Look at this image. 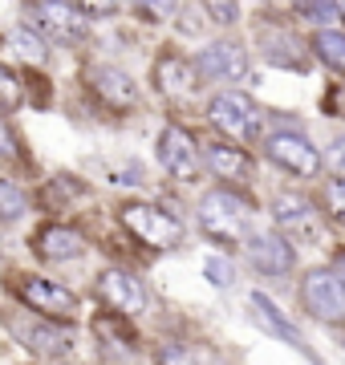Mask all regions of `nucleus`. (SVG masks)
Instances as JSON below:
<instances>
[{"mask_svg":"<svg viewBox=\"0 0 345 365\" xmlns=\"http://www.w3.org/2000/svg\"><path fill=\"white\" fill-rule=\"evenodd\" d=\"M195 215H200L203 232L212 235V240H224V244H236V240H244V235L252 232V207H248V199L240 195V191H227V187L207 191L200 199Z\"/></svg>","mask_w":345,"mask_h":365,"instance_id":"nucleus-1","label":"nucleus"},{"mask_svg":"<svg viewBox=\"0 0 345 365\" xmlns=\"http://www.w3.org/2000/svg\"><path fill=\"white\" fill-rule=\"evenodd\" d=\"M122 223H126V232L138 235L146 248H175L179 240H183V223L167 215L163 207L155 203H126L122 207Z\"/></svg>","mask_w":345,"mask_h":365,"instance_id":"nucleus-2","label":"nucleus"},{"mask_svg":"<svg viewBox=\"0 0 345 365\" xmlns=\"http://www.w3.org/2000/svg\"><path fill=\"white\" fill-rule=\"evenodd\" d=\"M301 300H305V309L317 321H345V288L337 284V276L325 272V268H313V272L301 280Z\"/></svg>","mask_w":345,"mask_h":365,"instance_id":"nucleus-3","label":"nucleus"},{"mask_svg":"<svg viewBox=\"0 0 345 365\" xmlns=\"http://www.w3.org/2000/svg\"><path fill=\"white\" fill-rule=\"evenodd\" d=\"M207 118H212V126L215 130H224L232 134V138H248V134L256 130V102L248 98V93H215L212 106H207Z\"/></svg>","mask_w":345,"mask_h":365,"instance_id":"nucleus-4","label":"nucleus"},{"mask_svg":"<svg viewBox=\"0 0 345 365\" xmlns=\"http://www.w3.org/2000/svg\"><path fill=\"white\" fill-rule=\"evenodd\" d=\"M159 163H163V170L179 182L200 179V146H195V138L187 130H179V126H167V130H163Z\"/></svg>","mask_w":345,"mask_h":365,"instance_id":"nucleus-5","label":"nucleus"},{"mask_svg":"<svg viewBox=\"0 0 345 365\" xmlns=\"http://www.w3.org/2000/svg\"><path fill=\"white\" fill-rule=\"evenodd\" d=\"M264 155L272 158L280 170L301 175V179H309V175H317L321 170L317 146L309 143V138H301V134H272V138L264 143Z\"/></svg>","mask_w":345,"mask_h":365,"instance_id":"nucleus-6","label":"nucleus"},{"mask_svg":"<svg viewBox=\"0 0 345 365\" xmlns=\"http://www.w3.org/2000/svg\"><path fill=\"white\" fill-rule=\"evenodd\" d=\"M195 73L207 81H240L248 78V53L240 49L236 41H212L195 57Z\"/></svg>","mask_w":345,"mask_h":365,"instance_id":"nucleus-7","label":"nucleus"},{"mask_svg":"<svg viewBox=\"0 0 345 365\" xmlns=\"http://www.w3.org/2000/svg\"><path fill=\"white\" fill-rule=\"evenodd\" d=\"M21 300L33 313H45V317H53V321H69V317L78 313L73 292L53 284V280H41V276H29L25 284H21Z\"/></svg>","mask_w":345,"mask_h":365,"instance_id":"nucleus-8","label":"nucleus"},{"mask_svg":"<svg viewBox=\"0 0 345 365\" xmlns=\"http://www.w3.org/2000/svg\"><path fill=\"white\" fill-rule=\"evenodd\" d=\"M98 297L126 317H138L146 309V288L138 284V276L122 272V268H110V272L98 276Z\"/></svg>","mask_w":345,"mask_h":365,"instance_id":"nucleus-9","label":"nucleus"},{"mask_svg":"<svg viewBox=\"0 0 345 365\" xmlns=\"http://www.w3.org/2000/svg\"><path fill=\"white\" fill-rule=\"evenodd\" d=\"M9 329H13V337L25 345V349H33L37 357H66L69 353V337L61 333V329L53 325H41V321H29V317H9Z\"/></svg>","mask_w":345,"mask_h":365,"instance_id":"nucleus-10","label":"nucleus"},{"mask_svg":"<svg viewBox=\"0 0 345 365\" xmlns=\"http://www.w3.org/2000/svg\"><path fill=\"white\" fill-rule=\"evenodd\" d=\"M33 16L41 21V29H45L49 37L66 41V45H73V41L86 37V16H81L78 4H61V0H41V4H33Z\"/></svg>","mask_w":345,"mask_h":365,"instance_id":"nucleus-11","label":"nucleus"},{"mask_svg":"<svg viewBox=\"0 0 345 365\" xmlns=\"http://www.w3.org/2000/svg\"><path fill=\"white\" fill-rule=\"evenodd\" d=\"M248 256H252L256 264V272H264V276H284L292 272V248H289V240L277 232H260L248 240Z\"/></svg>","mask_w":345,"mask_h":365,"instance_id":"nucleus-12","label":"nucleus"},{"mask_svg":"<svg viewBox=\"0 0 345 365\" xmlns=\"http://www.w3.org/2000/svg\"><path fill=\"white\" fill-rule=\"evenodd\" d=\"M272 215H277V223L284 227V232L301 235V240H317V211H313V203H309L305 195H297V191H284V195L272 203Z\"/></svg>","mask_w":345,"mask_h":365,"instance_id":"nucleus-13","label":"nucleus"},{"mask_svg":"<svg viewBox=\"0 0 345 365\" xmlns=\"http://www.w3.org/2000/svg\"><path fill=\"white\" fill-rule=\"evenodd\" d=\"M90 90L98 93L106 106H114V110H126V106H134V81L126 78L122 69H114V66L90 69Z\"/></svg>","mask_w":345,"mask_h":365,"instance_id":"nucleus-14","label":"nucleus"},{"mask_svg":"<svg viewBox=\"0 0 345 365\" xmlns=\"http://www.w3.org/2000/svg\"><path fill=\"white\" fill-rule=\"evenodd\" d=\"M155 86H159L163 98L187 102L195 93V69L187 66V61H179V57H163L159 66H155Z\"/></svg>","mask_w":345,"mask_h":365,"instance_id":"nucleus-15","label":"nucleus"},{"mask_svg":"<svg viewBox=\"0 0 345 365\" xmlns=\"http://www.w3.org/2000/svg\"><path fill=\"white\" fill-rule=\"evenodd\" d=\"M86 244H81V235L66 223H49V227H41L37 235V256L41 260H78Z\"/></svg>","mask_w":345,"mask_h":365,"instance_id":"nucleus-16","label":"nucleus"},{"mask_svg":"<svg viewBox=\"0 0 345 365\" xmlns=\"http://www.w3.org/2000/svg\"><path fill=\"white\" fill-rule=\"evenodd\" d=\"M248 304H252V313L260 317V329H268L272 337L289 341V345H297V349H301V353H305V357H309V345H305V341H301V333H297V329H292L289 321L280 317V309H277V304H272V300H268V297H260V292H252V300H248Z\"/></svg>","mask_w":345,"mask_h":365,"instance_id":"nucleus-17","label":"nucleus"},{"mask_svg":"<svg viewBox=\"0 0 345 365\" xmlns=\"http://www.w3.org/2000/svg\"><path fill=\"white\" fill-rule=\"evenodd\" d=\"M207 167L220 175V179L227 182H240L248 179V155L240 150V146H227V143H215L212 150H207Z\"/></svg>","mask_w":345,"mask_h":365,"instance_id":"nucleus-18","label":"nucleus"},{"mask_svg":"<svg viewBox=\"0 0 345 365\" xmlns=\"http://www.w3.org/2000/svg\"><path fill=\"white\" fill-rule=\"evenodd\" d=\"M159 365H215V357L191 341H167L159 349Z\"/></svg>","mask_w":345,"mask_h":365,"instance_id":"nucleus-19","label":"nucleus"},{"mask_svg":"<svg viewBox=\"0 0 345 365\" xmlns=\"http://www.w3.org/2000/svg\"><path fill=\"white\" fill-rule=\"evenodd\" d=\"M313 49H317V57H321L329 69L345 73V33H337V29H329V33H317Z\"/></svg>","mask_w":345,"mask_h":365,"instance_id":"nucleus-20","label":"nucleus"},{"mask_svg":"<svg viewBox=\"0 0 345 365\" xmlns=\"http://www.w3.org/2000/svg\"><path fill=\"white\" fill-rule=\"evenodd\" d=\"M13 49L21 61H29V66H41L45 61V41H41L37 29H16L13 33Z\"/></svg>","mask_w":345,"mask_h":365,"instance_id":"nucleus-21","label":"nucleus"},{"mask_svg":"<svg viewBox=\"0 0 345 365\" xmlns=\"http://www.w3.org/2000/svg\"><path fill=\"white\" fill-rule=\"evenodd\" d=\"M25 207H29L25 191H21L16 182L0 179V223H9V220H21V215H25Z\"/></svg>","mask_w":345,"mask_h":365,"instance_id":"nucleus-22","label":"nucleus"},{"mask_svg":"<svg viewBox=\"0 0 345 365\" xmlns=\"http://www.w3.org/2000/svg\"><path fill=\"white\" fill-rule=\"evenodd\" d=\"M16 106H21V81H16V73L9 66H0V110L9 114Z\"/></svg>","mask_w":345,"mask_h":365,"instance_id":"nucleus-23","label":"nucleus"},{"mask_svg":"<svg viewBox=\"0 0 345 365\" xmlns=\"http://www.w3.org/2000/svg\"><path fill=\"white\" fill-rule=\"evenodd\" d=\"M325 211H329L333 220L345 223V179H333L325 187Z\"/></svg>","mask_w":345,"mask_h":365,"instance_id":"nucleus-24","label":"nucleus"},{"mask_svg":"<svg viewBox=\"0 0 345 365\" xmlns=\"http://www.w3.org/2000/svg\"><path fill=\"white\" fill-rule=\"evenodd\" d=\"M321 163H325V167L337 175V179H345V138H337V143H333L329 150L321 155Z\"/></svg>","mask_w":345,"mask_h":365,"instance_id":"nucleus-25","label":"nucleus"},{"mask_svg":"<svg viewBox=\"0 0 345 365\" xmlns=\"http://www.w3.org/2000/svg\"><path fill=\"white\" fill-rule=\"evenodd\" d=\"M297 13L313 16V21H333V16H337V4H301Z\"/></svg>","mask_w":345,"mask_h":365,"instance_id":"nucleus-26","label":"nucleus"},{"mask_svg":"<svg viewBox=\"0 0 345 365\" xmlns=\"http://www.w3.org/2000/svg\"><path fill=\"white\" fill-rule=\"evenodd\" d=\"M203 13L212 16V21H220V25H227V21H236V4H203Z\"/></svg>","mask_w":345,"mask_h":365,"instance_id":"nucleus-27","label":"nucleus"},{"mask_svg":"<svg viewBox=\"0 0 345 365\" xmlns=\"http://www.w3.org/2000/svg\"><path fill=\"white\" fill-rule=\"evenodd\" d=\"M207 276H212L215 284H232V264H224L215 256V260H207Z\"/></svg>","mask_w":345,"mask_h":365,"instance_id":"nucleus-28","label":"nucleus"},{"mask_svg":"<svg viewBox=\"0 0 345 365\" xmlns=\"http://www.w3.org/2000/svg\"><path fill=\"white\" fill-rule=\"evenodd\" d=\"M16 150H21V146H16L13 130H9V126L0 122V158H16Z\"/></svg>","mask_w":345,"mask_h":365,"instance_id":"nucleus-29","label":"nucleus"},{"mask_svg":"<svg viewBox=\"0 0 345 365\" xmlns=\"http://www.w3.org/2000/svg\"><path fill=\"white\" fill-rule=\"evenodd\" d=\"M333 276H337V284L345 288V248L337 252V256H333Z\"/></svg>","mask_w":345,"mask_h":365,"instance_id":"nucleus-30","label":"nucleus"},{"mask_svg":"<svg viewBox=\"0 0 345 365\" xmlns=\"http://www.w3.org/2000/svg\"><path fill=\"white\" fill-rule=\"evenodd\" d=\"M337 16H341V21H345V4H337Z\"/></svg>","mask_w":345,"mask_h":365,"instance_id":"nucleus-31","label":"nucleus"}]
</instances>
